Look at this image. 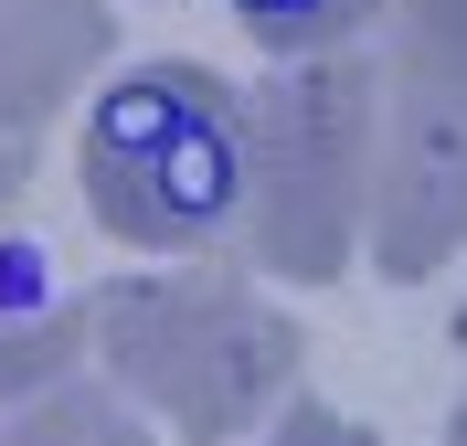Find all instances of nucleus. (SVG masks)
I'll use <instances>...</instances> for the list:
<instances>
[{
	"instance_id": "nucleus-1",
	"label": "nucleus",
	"mask_w": 467,
	"mask_h": 446,
	"mask_svg": "<svg viewBox=\"0 0 467 446\" xmlns=\"http://www.w3.org/2000/svg\"><path fill=\"white\" fill-rule=\"evenodd\" d=\"M372 139H382V54H297L244 96V234L265 276L350 266L361 213H372Z\"/></svg>"
},
{
	"instance_id": "nucleus-2",
	"label": "nucleus",
	"mask_w": 467,
	"mask_h": 446,
	"mask_svg": "<svg viewBox=\"0 0 467 446\" xmlns=\"http://www.w3.org/2000/svg\"><path fill=\"white\" fill-rule=\"evenodd\" d=\"M86 202L117 244L213 255L244 234V96L213 64H149L86 118Z\"/></svg>"
},
{
	"instance_id": "nucleus-3",
	"label": "nucleus",
	"mask_w": 467,
	"mask_h": 446,
	"mask_svg": "<svg viewBox=\"0 0 467 446\" xmlns=\"http://www.w3.org/2000/svg\"><path fill=\"white\" fill-rule=\"evenodd\" d=\"M96 351H107L117 393L171 415V436L192 446L255 436V415H276L297 383L287 308H265L234 276H117L96 297Z\"/></svg>"
},
{
	"instance_id": "nucleus-4",
	"label": "nucleus",
	"mask_w": 467,
	"mask_h": 446,
	"mask_svg": "<svg viewBox=\"0 0 467 446\" xmlns=\"http://www.w3.org/2000/svg\"><path fill=\"white\" fill-rule=\"evenodd\" d=\"M361 244L393 287L436 276L467 244V107L382 75V139H372V213Z\"/></svg>"
},
{
	"instance_id": "nucleus-5",
	"label": "nucleus",
	"mask_w": 467,
	"mask_h": 446,
	"mask_svg": "<svg viewBox=\"0 0 467 446\" xmlns=\"http://www.w3.org/2000/svg\"><path fill=\"white\" fill-rule=\"evenodd\" d=\"M107 64V0H0V139H32Z\"/></svg>"
},
{
	"instance_id": "nucleus-6",
	"label": "nucleus",
	"mask_w": 467,
	"mask_h": 446,
	"mask_svg": "<svg viewBox=\"0 0 467 446\" xmlns=\"http://www.w3.org/2000/svg\"><path fill=\"white\" fill-rule=\"evenodd\" d=\"M382 75L467 107V0H382Z\"/></svg>"
},
{
	"instance_id": "nucleus-7",
	"label": "nucleus",
	"mask_w": 467,
	"mask_h": 446,
	"mask_svg": "<svg viewBox=\"0 0 467 446\" xmlns=\"http://www.w3.org/2000/svg\"><path fill=\"white\" fill-rule=\"evenodd\" d=\"M86 351V308H11L0 297V404H32L54 393Z\"/></svg>"
},
{
	"instance_id": "nucleus-8",
	"label": "nucleus",
	"mask_w": 467,
	"mask_h": 446,
	"mask_svg": "<svg viewBox=\"0 0 467 446\" xmlns=\"http://www.w3.org/2000/svg\"><path fill=\"white\" fill-rule=\"evenodd\" d=\"M234 22L297 64V54H350L361 32H382V0H234Z\"/></svg>"
},
{
	"instance_id": "nucleus-9",
	"label": "nucleus",
	"mask_w": 467,
	"mask_h": 446,
	"mask_svg": "<svg viewBox=\"0 0 467 446\" xmlns=\"http://www.w3.org/2000/svg\"><path fill=\"white\" fill-rule=\"evenodd\" d=\"M0 446H149V425L128 415L117 393H96V383H54V393L22 404V425Z\"/></svg>"
},
{
	"instance_id": "nucleus-10",
	"label": "nucleus",
	"mask_w": 467,
	"mask_h": 446,
	"mask_svg": "<svg viewBox=\"0 0 467 446\" xmlns=\"http://www.w3.org/2000/svg\"><path fill=\"white\" fill-rule=\"evenodd\" d=\"M265 446H372V425L329 415V404H287V415L265 425Z\"/></svg>"
},
{
	"instance_id": "nucleus-11",
	"label": "nucleus",
	"mask_w": 467,
	"mask_h": 446,
	"mask_svg": "<svg viewBox=\"0 0 467 446\" xmlns=\"http://www.w3.org/2000/svg\"><path fill=\"white\" fill-rule=\"evenodd\" d=\"M22 181H32V160H22V139H0V223H11V202H22Z\"/></svg>"
},
{
	"instance_id": "nucleus-12",
	"label": "nucleus",
	"mask_w": 467,
	"mask_h": 446,
	"mask_svg": "<svg viewBox=\"0 0 467 446\" xmlns=\"http://www.w3.org/2000/svg\"><path fill=\"white\" fill-rule=\"evenodd\" d=\"M446 446H467V404H457V425H446Z\"/></svg>"
},
{
	"instance_id": "nucleus-13",
	"label": "nucleus",
	"mask_w": 467,
	"mask_h": 446,
	"mask_svg": "<svg viewBox=\"0 0 467 446\" xmlns=\"http://www.w3.org/2000/svg\"><path fill=\"white\" fill-rule=\"evenodd\" d=\"M457 351H467V319H457Z\"/></svg>"
}]
</instances>
